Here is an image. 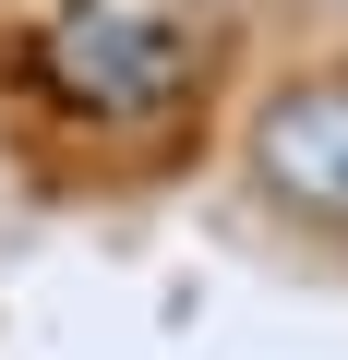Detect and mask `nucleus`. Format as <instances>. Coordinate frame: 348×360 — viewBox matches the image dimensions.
I'll return each instance as SVG.
<instances>
[{
	"label": "nucleus",
	"mask_w": 348,
	"mask_h": 360,
	"mask_svg": "<svg viewBox=\"0 0 348 360\" xmlns=\"http://www.w3.org/2000/svg\"><path fill=\"white\" fill-rule=\"evenodd\" d=\"M37 72H49V96L96 108V120H144V108H168L193 84V37L156 25V13H132V0H72V13L37 37Z\"/></svg>",
	"instance_id": "f257e3e1"
},
{
	"label": "nucleus",
	"mask_w": 348,
	"mask_h": 360,
	"mask_svg": "<svg viewBox=\"0 0 348 360\" xmlns=\"http://www.w3.org/2000/svg\"><path fill=\"white\" fill-rule=\"evenodd\" d=\"M252 180L312 217V229H348V84H276L264 120H252Z\"/></svg>",
	"instance_id": "f03ea898"
}]
</instances>
